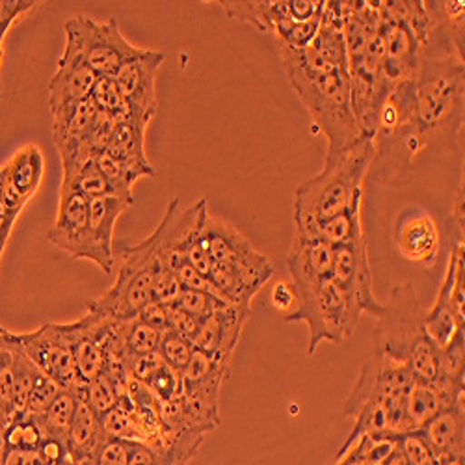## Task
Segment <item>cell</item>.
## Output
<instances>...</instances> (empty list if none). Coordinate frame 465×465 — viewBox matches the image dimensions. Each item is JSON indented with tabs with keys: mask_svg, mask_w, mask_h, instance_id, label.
I'll return each mask as SVG.
<instances>
[{
	"mask_svg": "<svg viewBox=\"0 0 465 465\" xmlns=\"http://www.w3.org/2000/svg\"><path fill=\"white\" fill-rule=\"evenodd\" d=\"M344 3H324L321 28L303 49L280 47L283 69L307 108L317 133L326 136V159L352 147L363 134L352 108L344 45Z\"/></svg>",
	"mask_w": 465,
	"mask_h": 465,
	"instance_id": "cell-1",
	"label": "cell"
},
{
	"mask_svg": "<svg viewBox=\"0 0 465 465\" xmlns=\"http://www.w3.org/2000/svg\"><path fill=\"white\" fill-rule=\"evenodd\" d=\"M463 58L422 56L413 83V125L420 153L450 154L463 131Z\"/></svg>",
	"mask_w": 465,
	"mask_h": 465,
	"instance_id": "cell-2",
	"label": "cell"
},
{
	"mask_svg": "<svg viewBox=\"0 0 465 465\" xmlns=\"http://www.w3.org/2000/svg\"><path fill=\"white\" fill-rule=\"evenodd\" d=\"M372 154V136H363L337 157L326 159L321 173L296 188L294 239L313 241L319 223L361 203L363 181L369 175Z\"/></svg>",
	"mask_w": 465,
	"mask_h": 465,
	"instance_id": "cell-3",
	"label": "cell"
},
{
	"mask_svg": "<svg viewBox=\"0 0 465 465\" xmlns=\"http://www.w3.org/2000/svg\"><path fill=\"white\" fill-rule=\"evenodd\" d=\"M422 319L424 312L413 285H397L378 317L374 352L406 367L415 380L434 381L440 367V348L426 335Z\"/></svg>",
	"mask_w": 465,
	"mask_h": 465,
	"instance_id": "cell-4",
	"label": "cell"
},
{
	"mask_svg": "<svg viewBox=\"0 0 465 465\" xmlns=\"http://www.w3.org/2000/svg\"><path fill=\"white\" fill-rule=\"evenodd\" d=\"M161 225L136 244H120L118 278L108 292L86 303L88 313L99 321L127 322L136 319L153 300V280L161 262Z\"/></svg>",
	"mask_w": 465,
	"mask_h": 465,
	"instance_id": "cell-5",
	"label": "cell"
},
{
	"mask_svg": "<svg viewBox=\"0 0 465 465\" xmlns=\"http://www.w3.org/2000/svg\"><path fill=\"white\" fill-rule=\"evenodd\" d=\"M291 285L296 294V309L285 321L307 326L309 356H313L322 342L342 344L352 337L361 315L331 276L321 282Z\"/></svg>",
	"mask_w": 465,
	"mask_h": 465,
	"instance_id": "cell-6",
	"label": "cell"
},
{
	"mask_svg": "<svg viewBox=\"0 0 465 465\" xmlns=\"http://www.w3.org/2000/svg\"><path fill=\"white\" fill-rule=\"evenodd\" d=\"M64 32V49L79 56L97 76H114L140 51L122 34L115 19L97 21L88 15H76L65 23Z\"/></svg>",
	"mask_w": 465,
	"mask_h": 465,
	"instance_id": "cell-7",
	"label": "cell"
},
{
	"mask_svg": "<svg viewBox=\"0 0 465 465\" xmlns=\"http://www.w3.org/2000/svg\"><path fill=\"white\" fill-rule=\"evenodd\" d=\"M200 241L213 262L231 270L253 298L274 274L268 257L257 252L235 227L220 218L207 214L200 231Z\"/></svg>",
	"mask_w": 465,
	"mask_h": 465,
	"instance_id": "cell-8",
	"label": "cell"
},
{
	"mask_svg": "<svg viewBox=\"0 0 465 465\" xmlns=\"http://www.w3.org/2000/svg\"><path fill=\"white\" fill-rule=\"evenodd\" d=\"M47 241L69 257L90 261L101 272L112 274L115 259L97 246L90 229V202L79 192L60 190L58 214L47 231Z\"/></svg>",
	"mask_w": 465,
	"mask_h": 465,
	"instance_id": "cell-9",
	"label": "cell"
},
{
	"mask_svg": "<svg viewBox=\"0 0 465 465\" xmlns=\"http://www.w3.org/2000/svg\"><path fill=\"white\" fill-rule=\"evenodd\" d=\"M6 339L45 376L54 380L62 390H76L81 385L69 341L62 324H44L34 331L15 333L5 328Z\"/></svg>",
	"mask_w": 465,
	"mask_h": 465,
	"instance_id": "cell-10",
	"label": "cell"
},
{
	"mask_svg": "<svg viewBox=\"0 0 465 465\" xmlns=\"http://www.w3.org/2000/svg\"><path fill=\"white\" fill-rule=\"evenodd\" d=\"M331 280L342 289L360 315L380 317L383 303L374 296L365 237L331 246Z\"/></svg>",
	"mask_w": 465,
	"mask_h": 465,
	"instance_id": "cell-11",
	"label": "cell"
},
{
	"mask_svg": "<svg viewBox=\"0 0 465 465\" xmlns=\"http://www.w3.org/2000/svg\"><path fill=\"white\" fill-rule=\"evenodd\" d=\"M164 53L157 49H140L136 56L127 60L114 81L125 97L131 115L136 120L149 124L157 114V76L164 64Z\"/></svg>",
	"mask_w": 465,
	"mask_h": 465,
	"instance_id": "cell-12",
	"label": "cell"
},
{
	"mask_svg": "<svg viewBox=\"0 0 465 465\" xmlns=\"http://www.w3.org/2000/svg\"><path fill=\"white\" fill-rule=\"evenodd\" d=\"M231 374V367L205 352L193 351L188 367L181 374V397L203 419L220 424V395Z\"/></svg>",
	"mask_w": 465,
	"mask_h": 465,
	"instance_id": "cell-13",
	"label": "cell"
},
{
	"mask_svg": "<svg viewBox=\"0 0 465 465\" xmlns=\"http://www.w3.org/2000/svg\"><path fill=\"white\" fill-rule=\"evenodd\" d=\"M393 244L402 259L422 268H432L440 257L441 232L429 213L417 207H408L397 216Z\"/></svg>",
	"mask_w": 465,
	"mask_h": 465,
	"instance_id": "cell-14",
	"label": "cell"
},
{
	"mask_svg": "<svg viewBox=\"0 0 465 465\" xmlns=\"http://www.w3.org/2000/svg\"><path fill=\"white\" fill-rule=\"evenodd\" d=\"M250 315L252 307L229 303L218 309V312L202 321L198 333L192 339L193 348L231 367L232 354H235L241 342V335L250 321Z\"/></svg>",
	"mask_w": 465,
	"mask_h": 465,
	"instance_id": "cell-15",
	"label": "cell"
},
{
	"mask_svg": "<svg viewBox=\"0 0 465 465\" xmlns=\"http://www.w3.org/2000/svg\"><path fill=\"white\" fill-rule=\"evenodd\" d=\"M413 380L415 378L406 367L397 365L374 352L367 360L361 376L358 378L351 397H348L344 404V415L354 417V413L374 397L390 393H406Z\"/></svg>",
	"mask_w": 465,
	"mask_h": 465,
	"instance_id": "cell-16",
	"label": "cell"
},
{
	"mask_svg": "<svg viewBox=\"0 0 465 465\" xmlns=\"http://www.w3.org/2000/svg\"><path fill=\"white\" fill-rule=\"evenodd\" d=\"M45 177V157L42 149L28 143L21 147L3 166V200L6 205L23 211L35 196Z\"/></svg>",
	"mask_w": 465,
	"mask_h": 465,
	"instance_id": "cell-17",
	"label": "cell"
},
{
	"mask_svg": "<svg viewBox=\"0 0 465 465\" xmlns=\"http://www.w3.org/2000/svg\"><path fill=\"white\" fill-rule=\"evenodd\" d=\"M97 79L99 76L79 56L64 49L56 73L49 83L51 114L90 99Z\"/></svg>",
	"mask_w": 465,
	"mask_h": 465,
	"instance_id": "cell-18",
	"label": "cell"
},
{
	"mask_svg": "<svg viewBox=\"0 0 465 465\" xmlns=\"http://www.w3.org/2000/svg\"><path fill=\"white\" fill-rule=\"evenodd\" d=\"M436 463L463 460L465 454V411L463 401L447 406L420 429Z\"/></svg>",
	"mask_w": 465,
	"mask_h": 465,
	"instance_id": "cell-19",
	"label": "cell"
},
{
	"mask_svg": "<svg viewBox=\"0 0 465 465\" xmlns=\"http://www.w3.org/2000/svg\"><path fill=\"white\" fill-rule=\"evenodd\" d=\"M149 124L131 118L118 122L106 142L104 151L127 166L138 179L153 177L154 168L145 154V131Z\"/></svg>",
	"mask_w": 465,
	"mask_h": 465,
	"instance_id": "cell-20",
	"label": "cell"
},
{
	"mask_svg": "<svg viewBox=\"0 0 465 465\" xmlns=\"http://www.w3.org/2000/svg\"><path fill=\"white\" fill-rule=\"evenodd\" d=\"M216 5L231 19L246 23L262 34H274L280 23L291 19L289 0H223Z\"/></svg>",
	"mask_w": 465,
	"mask_h": 465,
	"instance_id": "cell-21",
	"label": "cell"
},
{
	"mask_svg": "<svg viewBox=\"0 0 465 465\" xmlns=\"http://www.w3.org/2000/svg\"><path fill=\"white\" fill-rule=\"evenodd\" d=\"M292 283L321 282L331 276V246L322 241L294 239L287 257Z\"/></svg>",
	"mask_w": 465,
	"mask_h": 465,
	"instance_id": "cell-22",
	"label": "cell"
},
{
	"mask_svg": "<svg viewBox=\"0 0 465 465\" xmlns=\"http://www.w3.org/2000/svg\"><path fill=\"white\" fill-rule=\"evenodd\" d=\"M104 436L101 432L99 415L86 402L83 393L76 390V406L67 434V449L76 461L95 456Z\"/></svg>",
	"mask_w": 465,
	"mask_h": 465,
	"instance_id": "cell-23",
	"label": "cell"
},
{
	"mask_svg": "<svg viewBox=\"0 0 465 465\" xmlns=\"http://www.w3.org/2000/svg\"><path fill=\"white\" fill-rule=\"evenodd\" d=\"M456 402H452L434 381L413 380L411 385L408 387V391L404 393V408L410 429L420 430L422 426L432 417H436L441 410Z\"/></svg>",
	"mask_w": 465,
	"mask_h": 465,
	"instance_id": "cell-24",
	"label": "cell"
},
{
	"mask_svg": "<svg viewBox=\"0 0 465 465\" xmlns=\"http://www.w3.org/2000/svg\"><path fill=\"white\" fill-rule=\"evenodd\" d=\"M134 202L118 196H103L90 200V229L97 246L110 257L114 255V231L118 220Z\"/></svg>",
	"mask_w": 465,
	"mask_h": 465,
	"instance_id": "cell-25",
	"label": "cell"
},
{
	"mask_svg": "<svg viewBox=\"0 0 465 465\" xmlns=\"http://www.w3.org/2000/svg\"><path fill=\"white\" fill-rule=\"evenodd\" d=\"M432 19V37L441 35L452 47V53L463 58V23H465V3L463 0H436V3H424ZM429 42V44H430Z\"/></svg>",
	"mask_w": 465,
	"mask_h": 465,
	"instance_id": "cell-26",
	"label": "cell"
},
{
	"mask_svg": "<svg viewBox=\"0 0 465 465\" xmlns=\"http://www.w3.org/2000/svg\"><path fill=\"white\" fill-rule=\"evenodd\" d=\"M99 422L104 440H125L145 443V434L127 397H124L112 410L103 413L99 417Z\"/></svg>",
	"mask_w": 465,
	"mask_h": 465,
	"instance_id": "cell-27",
	"label": "cell"
},
{
	"mask_svg": "<svg viewBox=\"0 0 465 465\" xmlns=\"http://www.w3.org/2000/svg\"><path fill=\"white\" fill-rule=\"evenodd\" d=\"M463 239L456 241L450 255H449V262L445 268V276L443 282L440 285L438 296L436 300L445 303L452 315L463 324Z\"/></svg>",
	"mask_w": 465,
	"mask_h": 465,
	"instance_id": "cell-28",
	"label": "cell"
},
{
	"mask_svg": "<svg viewBox=\"0 0 465 465\" xmlns=\"http://www.w3.org/2000/svg\"><path fill=\"white\" fill-rule=\"evenodd\" d=\"M361 237H365L361 227V203L319 223L313 231V241H322L328 246L346 244Z\"/></svg>",
	"mask_w": 465,
	"mask_h": 465,
	"instance_id": "cell-29",
	"label": "cell"
},
{
	"mask_svg": "<svg viewBox=\"0 0 465 465\" xmlns=\"http://www.w3.org/2000/svg\"><path fill=\"white\" fill-rule=\"evenodd\" d=\"M74 406H76V390H62L53 401V404L49 406V410L42 417H35L44 430V438H56L67 443V434L73 420Z\"/></svg>",
	"mask_w": 465,
	"mask_h": 465,
	"instance_id": "cell-30",
	"label": "cell"
},
{
	"mask_svg": "<svg viewBox=\"0 0 465 465\" xmlns=\"http://www.w3.org/2000/svg\"><path fill=\"white\" fill-rule=\"evenodd\" d=\"M424 331L432 339V342L438 348H443L450 342V339L456 335L458 330H463V324L452 315L450 309L441 303L434 302L430 312L424 313Z\"/></svg>",
	"mask_w": 465,
	"mask_h": 465,
	"instance_id": "cell-31",
	"label": "cell"
},
{
	"mask_svg": "<svg viewBox=\"0 0 465 465\" xmlns=\"http://www.w3.org/2000/svg\"><path fill=\"white\" fill-rule=\"evenodd\" d=\"M83 393V397L86 399V402L92 406V410L101 417L103 413H106L108 410H112L115 404H118L125 393L115 385L108 374H101L99 378L88 381V383H81L76 387Z\"/></svg>",
	"mask_w": 465,
	"mask_h": 465,
	"instance_id": "cell-32",
	"label": "cell"
},
{
	"mask_svg": "<svg viewBox=\"0 0 465 465\" xmlns=\"http://www.w3.org/2000/svg\"><path fill=\"white\" fill-rule=\"evenodd\" d=\"M60 190L79 192L88 202L103 196H112V188L94 159H90L79 172H76L71 181L62 183Z\"/></svg>",
	"mask_w": 465,
	"mask_h": 465,
	"instance_id": "cell-33",
	"label": "cell"
},
{
	"mask_svg": "<svg viewBox=\"0 0 465 465\" xmlns=\"http://www.w3.org/2000/svg\"><path fill=\"white\" fill-rule=\"evenodd\" d=\"M90 97L97 104L99 110L112 114L114 118H118L120 122L131 118L129 104H127L125 97L122 95L118 84H115L114 76H99Z\"/></svg>",
	"mask_w": 465,
	"mask_h": 465,
	"instance_id": "cell-34",
	"label": "cell"
},
{
	"mask_svg": "<svg viewBox=\"0 0 465 465\" xmlns=\"http://www.w3.org/2000/svg\"><path fill=\"white\" fill-rule=\"evenodd\" d=\"M44 441V430L35 417H21L6 426V443L10 450H37Z\"/></svg>",
	"mask_w": 465,
	"mask_h": 465,
	"instance_id": "cell-35",
	"label": "cell"
},
{
	"mask_svg": "<svg viewBox=\"0 0 465 465\" xmlns=\"http://www.w3.org/2000/svg\"><path fill=\"white\" fill-rule=\"evenodd\" d=\"M196 348H193L192 341L168 330L163 333L161 337V344H159V354L163 358V361L173 369L177 374H183V371L188 367L192 354Z\"/></svg>",
	"mask_w": 465,
	"mask_h": 465,
	"instance_id": "cell-36",
	"label": "cell"
},
{
	"mask_svg": "<svg viewBox=\"0 0 465 465\" xmlns=\"http://www.w3.org/2000/svg\"><path fill=\"white\" fill-rule=\"evenodd\" d=\"M163 333L142 322L138 317L129 321L125 333V348L129 356H143L151 352H159Z\"/></svg>",
	"mask_w": 465,
	"mask_h": 465,
	"instance_id": "cell-37",
	"label": "cell"
},
{
	"mask_svg": "<svg viewBox=\"0 0 465 465\" xmlns=\"http://www.w3.org/2000/svg\"><path fill=\"white\" fill-rule=\"evenodd\" d=\"M181 312L196 317V319H205L211 313L218 312V309L229 305L227 302H223L220 296L205 292V291H190V289H183L181 296L177 298V302L173 303Z\"/></svg>",
	"mask_w": 465,
	"mask_h": 465,
	"instance_id": "cell-38",
	"label": "cell"
},
{
	"mask_svg": "<svg viewBox=\"0 0 465 465\" xmlns=\"http://www.w3.org/2000/svg\"><path fill=\"white\" fill-rule=\"evenodd\" d=\"M397 450L406 465H436L432 450L422 438L420 430L397 436Z\"/></svg>",
	"mask_w": 465,
	"mask_h": 465,
	"instance_id": "cell-39",
	"label": "cell"
},
{
	"mask_svg": "<svg viewBox=\"0 0 465 465\" xmlns=\"http://www.w3.org/2000/svg\"><path fill=\"white\" fill-rule=\"evenodd\" d=\"M62 391V387L51 380L49 376H45L44 372L40 374V378L35 380L34 387H32V393L26 404V413L28 417H42L49 406L53 404V401L56 399V395Z\"/></svg>",
	"mask_w": 465,
	"mask_h": 465,
	"instance_id": "cell-40",
	"label": "cell"
},
{
	"mask_svg": "<svg viewBox=\"0 0 465 465\" xmlns=\"http://www.w3.org/2000/svg\"><path fill=\"white\" fill-rule=\"evenodd\" d=\"M143 383L163 404L170 402L181 395V374H177L166 363L154 371Z\"/></svg>",
	"mask_w": 465,
	"mask_h": 465,
	"instance_id": "cell-41",
	"label": "cell"
},
{
	"mask_svg": "<svg viewBox=\"0 0 465 465\" xmlns=\"http://www.w3.org/2000/svg\"><path fill=\"white\" fill-rule=\"evenodd\" d=\"M181 292H183V287L173 276L172 270L164 262H159V268L157 272H154V280H153V300L163 305H173L181 296Z\"/></svg>",
	"mask_w": 465,
	"mask_h": 465,
	"instance_id": "cell-42",
	"label": "cell"
},
{
	"mask_svg": "<svg viewBox=\"0 0 465 465\" xmlns=\"http://www.w3.org/2000/svg\"><path fill=\"white\" fill-rule=\"evenodd\" d=\"M40 5L35 0H0V40H6L10 28Z\"/></svg>",
	"mask_w": 465,
	"mask_h": 465,
	"instance_id": "cell-43",
	"label": "cell"
},
{
	"mask_svg": "<svg viewBox=\"0 0 465 465\" xmlns=\"http://www.w3.org/2000/svg\"><path fill=\"white\" fill-rule=\"evenodd\" d=\"M133 443L125 440H103L95 452L97 465H129V456Z\"/></svg>",
	"mask_w": 465,
	"mask_h": 465,
	"instance_id": "cell-44",
	"label": "cell"
},
{
	"mask_svg": "<svg viewBox=\"0 0 465 465\" xmlns=\"http://www.w3.org/2000/svg\"><path fill=\"white\" fill-rule=\"evenodd\" d=\"M138 319L145 324H149L151 328L159 330L161 333L168 331L170 330V307L168 305H163L159 302L151 300L142 312L138 315Z\"/></svg>",
	"mask_w": 465,
	"mask_h": 465,
	"instance_id": "cell-45",
	"label": "cell"
},
{
	"mask_svg": "<svg viewBox=\"0 0 465 465\" xmlns=\"http://www.w3.org/2000/svg\"><path fill=\"white\" fill-rule=\"evenodd\" d=\"M19 214H21L19 209L6 205L3 196H0V261H3V253L6 250V244L10 241V235H12Z\"/></svg>",
	"mask_w": 465,
	"mask_h": 465,
	"instance_id": "cell-46",
	"label": "cell"
},
{
	"mask_svg": "<svg viewBox=\"0 0 465 465\" xmlns=\"http://www.w3.org/2000/svg\"><path fill=\"white\" fill-rule=\"evenodd\" d=\"M270 305L280 313H289L296 305V294L291 283H278L270 292Z\"/></svg>",
	"mask_w": 465,
	"mask_h": 465,
	"instance_id": "cell-47",
	"label": "cell"
},
{
	"mask_svg": "<svg viewBox=\"0 0 465 465\" xmlns=\"http://www.w3.org/2000/svg\"><path fill=\"white\" fill-rule=\"evenodd\" d=\"M5 465H45L40 450H10Z\"/></svg>",
	"mask_w": 465,
	"mask_h": 465,
	"instance_id": "cell-48",
	"label": "cell"
},
{
	"mask_svg": "<svg viewBox=\"0 0 465 465\" xmlns=\"http://www.w3.org/2000/svg\"><path fill=\"white\" fill-rule=\"evenodd\" d=\"M129 465H159L157 456L147 443H133Z\"/></svg>",
	"mask_w": 465,
	"mask_h": 465,
	"instance_id": "cell-49",
	"label": "cell"
},
{
	"mask_svg": "<svg viewBox=\"0 0 465 465\" xmlns=\"http://www.w3.org/2000/svg\"><path fill=\"white\" fill-rule=\"evenodd\" d=\"M6 426H8V422L0 417V465H5L6 456L10 452L8 443H6Z\"/></svg>",
	"mask_w": 465,
	"mask_h": 465,
	"instance_id": "cell-50",
	"label": "cell"
},
{
	"mask_svg": "<svg viewBox=\"0 0 465 465\" xmlns=\"http://www.w3.org/2000/svg\"><path fill=\"white\" fill-rule=\"evenodd\" d=\"M3 65H5V40H0V99H3V94H5V84H3Z\"/></svg>",
	"mask_w": 465,
	"mask_h": 465,
	"instance_id": "cell-51",
	"label": "cell"
},
{
	"mask_svg": "<svg viewBox=\"0 0 465 465\" xmlns=\"http://www.w3.org/2000/svg\"><path fill=\"white\" fill-rule=\"evenodd\" d=\"M381 465H406L404 463V460H402V456L399 454V450L390 458V460H387V461H383Z\"/></svg>",
	"mask_w": 465,
	"mask_h": 465,
	"instance_id": "cell-52",
	"label": "cell"
},
{
	"mask_svg": "<svg viewBox=\"0 0 465 465\" xmlns=\"http://www.w3.org/2000/svg\"><path fill=\"white\" fill-rule=\"evenodd\" d=\"M74 465H97V461H95V458L92 456V458H84V460H81V461H76Z\"/></svg>",
	"mask_w": 465,
	"mask_h": 465,
	"instance_id": "cell-53",
	"label": "cell"
},
{
	"mask_svg": "<svg viewBox=\"0 0 465 465\" xmlns=\"http://www.w3.org/2000/svg\"><path fill=\"white\" fill-rule=\"evenodd\" d=\"M436 465H463V460H447V461H440Z\"/></svg>",
	"mask_w": 465,
	"mask_h": 465,
	"instance_id": "cell-54",
	"label": "cell"
}]
</instances>
